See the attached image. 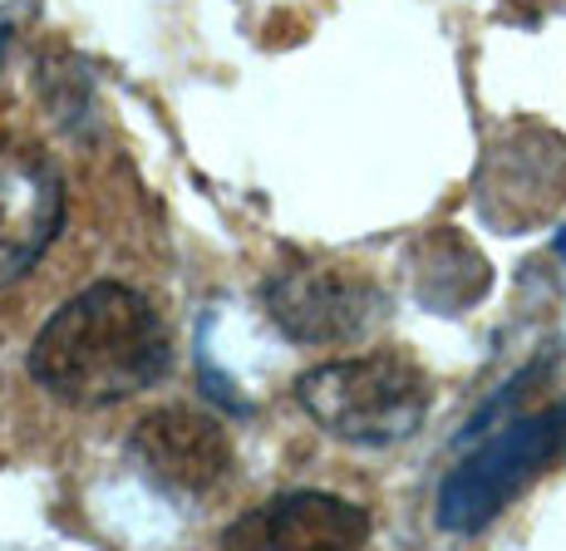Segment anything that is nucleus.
<instances>
[{
	"mask_svg": "<svg viewBox=\"0 0 566 551\" xmlns=\"http://www.w3.org/2000/svg\"><path fill=\"white\" fill-rule=\"evenodd\" d=\"M478 212L503 232H527L566 202V138L542 124H513L478 168Z\"/></svg>",
	"mask_w": 566,
	"mask_h": 551,
	"instance_id": "423d86ee",
	"label": "nucleus"
},
{
	"mask_svg": "<svg viewBox=\"0 0 566 551\" xmlns=\"http://www.w3.org/2000/svg\"><path fill=\"white\" fill-rule=\"evenodd\" d=\"M266 320L306 350L360 345L389 320V290L360 266L331 256H286L256 286Z\"/></svg>",
	"mask_w": 566,
	"mask_h": 551,
	"instance_id": "7ed1b4c3",
	"label": "nucleus"
},
{
	"mask_svg": "<svg viewBox=\"0 0 566 551\" xmlns=\"http://www.w3.org/2000/svg\"><path fill=\"white\" fill-rule=\"evenodd\" d=\"M291 389L311 424L350 448H395L419 434L433 409V380L405 350L321 360L301 370Z\"/></svg>",
	"mask_w": 566,
	"mask_h": 551,
	"instance_id": "f03ea898",
	"label": "nucleus"
},
{
	"mask_svg": "<svg viewBox=\"0 0 566 551\" xmlns=\"http://www.w3.org/2000/svg\"><path fill=\"white\" fill-rule=\"evenodd\" d=\"M40 94H45L54 124L74 138H90L94 128V89H90V74L80 70V60L70 55H50L40 64Z\"/></svg>",
	"mask_w": 566,
	"mask_h": 551,
	"instance_id": "9d476101",
	"label": "nucleus"
},
{
	"mask_svg": "<svg viewBox=\"0 0 566 551\" xmlns=\"http://www.w3.org/2000/svg\"><path fill=\"white\" fill-rule=\"evenodd\" d=\"M413 296L423 300V306H433L439 316H459L468 310L473 300H483L488 290V262L473 252V246L463 242L459 232H429L423 242H413Z\"/></svg>",
	"mask_w": 566,
	"mask_h": 551,
	"instance_id": "1a4fd4ad",
	"label": "nucleus"
},
{
	"mask_svg": "<svg viewBox=\"0 0 566 551\" xmlns=\"http://www.w3.org/2000/svg\"><path fill=\"white\" fill-rule=\"evenodd\" d=\"M6 35H10V30H0V50H6Z\"/></svg>",
	"mask_w": 566,
	"mask_h": 551,
	"instance_id": "9b49d317",
	"label": "nucleus"
},
{
	"mask_svg": "<svg viewBox=\"0 0 566 551\" xmlns=\"http://www.w3.org/2000/svg\"><path fill=\"white\" fill-rule=\"evenodd\" d=\"M124 448H128V463H134L158 492L178 497V502L212 497L237 468L232 434H227L212 414L188 409V404L148 409V414L128 428Z\"/></svg>",
	"mask_w": 566,
	"mask_h": 551,
	"instance_id": "39448f33",
	"label": "nucleus"
},
{
	"mask_svg": "<svg viewBox=\"0 0 566 551\" xmlns=\"http://www.w3.org/2000/svg\"><path fill=\"white\" fill-rule=\"evenodd\" d=\"M566 458V404L522 414L513 424H503L493 438H483L459 468L443 478L439 488V517L443 532L473 537L488 522L507 512L542 473H552Z\"/></svg>",
	"mask_w": 566,
	"mask_h": 551,
	"instance_id": "20e7f679",
	"label": "nucleus"
},
{
	"mask_svg": "<svg viewBox=\"0 0 566 551\" xmlns=\"http://www.w3.org/2000/svg\"><path fill=\"white\" fill-rule=\"evenodd\" d=\"M168 370L172 335L154 300L124 280H94L70 296L25 350L30 380L80 414L128 404L168 380Z\"/></svg>",
	"mask_w": 566,
	"mask_h": 551,
	"instance_id": "f257e3e1",
	"label": "nucleus"
},
{
	"mask_svg": "<svg viewBox=\"0 0 566 551\" xmlns=\"http://www.w3.org/2000/svg\"><path fill=\"white\" fill-rule=\"evenodd\" d=\"M64 212L60 163L30 138H0V290L45 262Z\"/></svg>",
	"mask_w": 566,
	"mask_h": 551,
	"instance_id": "0eeeda50",
	"label": "nucleus"
},
{
	"mask_svg": "<svg viewBox=\"0 0 566 551\" xmlns=\"http://www.w3.org/2000/svg\"><path fill=\"white\" fill-rule=\"evenodd\" d=\"M375 522L360 502H345L335 492H315V488H296V492H276L266 502L247 507L237 522L222 527V547H365Z\"/></svg>",
	"mask_w": 566,
	"mask_h": 551,
	"instance_id": "6e6552de",
	"label": "nucleus"
}]
</instances>
